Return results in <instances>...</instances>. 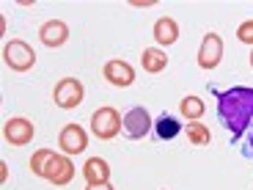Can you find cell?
Returning a JSON list of instances; mask_svg holds the SVG:
<instances>
[{"label":"cell","instance_id":"13","mask_svg":"<svg viewBox=\"0 0 253 190\" xmlns=\"http://www.w3.org/2000/svg\"><path fill=\"white\" fill-rule=\"evenodd\" d=\"M83 177L88 185H105L110 179V165L102 157H88L83 165Z\"/></svg>","mask_w":253,"mask_h":190},{"label":"cell","instance_id":"4","mask_svg":"<svg viewBox=\"0 0 253 190\" xmlns=\"http://www.w3.org/2000/svg\"><path fill=\"white\" fill-rule=\"evenodd\" d=\"M152 127H154V121H152V116H149L146 108H129L124 116H121V133H124L126 138H132V141L149 135Z\"/></svg>","mask_w":253,"mask_h":190},{"label":"cell","instance_id":"21","mask_svg":"<svg viewBox=\"0 0 253 190\" xmlns=\"http://www.w3.org/2000/svg\"><path fill=\"white\" fill-rule=\"evenodd\" d=\"M85 190H113V185H110V182H105V185H88Z\"/></svg>","mask_w":253,"mask_h":190},{"label":"cell","instance_id":"19","mask_svg":"<svg viewBox=\"0 0 253 190\" xmlns=\"http://www.w3.org/2000/svg\"><path fill=\"white\" fill-rule=\"evenodd\" d=\"M240 152H242V157L253 160V119H251V124H248L245 135L240 138Z\"/></svg>","mask_w":253,"mask_h":190},{"label":"cell","instance_id":"8","mask_svg":"<svg viewBox=\"0 0 253 190\" xmlns=\"http://www.w3.org/2000/svg\"><path fill=\"white\" fill-rule=\"evenodd\" d=\"M58 146L63 149V154H80L88 146V135L80 124H66L58 135Z\"/></svg>","mask_w":253,"mask_h":190},{"label":"cell","instance_id":"2","mask_svg":"<svg viewBox=\"0 0 253 190\" xmlns=\"http://www.w3.org/2000/svg\"><path fill=\"white\" fill-rule=\"evenodd\" d=\"M3 61L6 66H11L14 72H28L33 69V63H36V52L28 42L22 39H11L6 47H3Z\"/></svg>","mask_w":253,"mask_h":190},{"label":"cell","instance_id":"20","mask_svg":"<svg viewBox=\"0 0 253 190\" xmlns=\"http://www.w3.org/2000/svg\"><path fill=\"white\" fill-rule=\"evenodd\" d=\"M237 39H240L242 45L253 47V19H248V22H242V25L237 28Z\"/></svg>","mask_w":253,"mask_h":190},{"label":"cell","instance_id":"17","mask_svg":"<svg viewBox=\"0 0 253 190\" xmlns=\"http://www.w3.org/2000/svg\"><path fill=\"white\" fill-rule=\"evenodd\" d=\"M179 110H182V116L187 121H198L207 108H204V102L198 99V96H184V99L179 102Z\"/></svg>","mask_w":253,"mask_h":190},{"label":"cell","instance_id":"11","mask_svg":"<svg viewBox=\"0 0 253 190\" xmlns=\"http://www.w3.org/2000/svg\"><path fill=\"white\" fill-rule=\"evenodd\" d=\"M39 39L47 47H63L66 39H69V25L63 19H50V22H44V25L39 28Z\"/></svg>","mask_w":253,"mask_h":190},{"label":"cell","instance_id":"9","mask_svg":"<svg viewBox=\"0 0 253 190\" xmlns=\"http://www.w3.org/2000/svg\"><path fill=\"white\" fill-rule=\"evenodd\" d=\"M223 58V39L217 33H207L198 47V66L201 69H215Z\"/></svg>","mask_w":253,"mask_h":190},{"label":"cell","instance_id":"15","mask_svg":"<svg viewBox=\"0 0 253 190\" xmlns=\"http://www.w3.org/2000/svg\"><path fill=\"white\" fill-rule=\"evenodd\" d=\"M152 130H154V138H157V141H173L179 133H182V124H179V121L173 119V116L163 113L157 121H154Z\"/></svg>","mask_w":253,"mask_h":190},{"label":"cell","instance_id":"22","mask_svg":"<svg viewBox=\"0 0 253 190\" xmlns=\"http://www.w3.org/2000/svg\"><path fill=\"white\" fill-rule=\"evenodd\" d=\"M251 66H253V52H251Z\"/></svg>","mask_w":253,"mask_h":190},{"label":"cell","instance_id":"7","mask_svg":"<svg viewBox=\"0 0 253 190\" xmlns=\"http://www.w3.org/2000/svg\"><path fill=\"white\" fill-rule=\"evenodd\" d=\"M33 135H36V127L28 119H8L3 124V138L11 146H28L33 141Z\"/></svg>","mask_w":253,"mask_h":190},{"label":"cell","instance_id":"16","mask_svg":"<svg viewBox=\"0 0 253 190\" xmlns=\"http://www.w3.org/2000/svg\"><path fill=\"white\" fill-rule=\"evenodd\" d=\"M184 133H187V141L193 146H209V141H212L209 127L207 124H198V121H190V124L184 127Z\"/></svg>","mask_w":253,"mask_h":190},{"label":"cell","instance_id":"12","mask_svg":"<svg viewBox=\"0 0 253 190\" xmlns=\"http://www.w3.org/2000/svg\"><path fill=\"white\" fill-rule=\"evenodd\" d=\"M154 42L163 47H171L173 42L179 39V25H176V19L173 17H160L157 22H154Z\"/></svg>","mask_w":253,"mask_h":190},{"label":"cell","instance_id":"18","mask_svg":"<svg viewBox=\"0 0 253 190\" xmlns=\"http://www.w3.org/2000/svg\"><path fill=\"white\" fill-rule=\"evenodd\" d=\"M52 149H39V152H33V157H31V171L36 174V177H44V168H47V163H50V157H52Z\"/></svg>","mask_w":253,"mask_h":190},{"label":"cell","instance_id":"3","mask_svg":"<svg viewBox=\"0 0 253 190\" xmlns=\"http://www.w3.org/2000/svg\"><path fill=\"white\" fill-rule=\"evenodd\" d=\"M91 133L96 135L99 141H110L116 138V135L121 133V116L116 108H99L94 110V116H91Z\"/></svg>","mask_w":253,"mask_h":190},{"label":"cell","instance_id":"1","mask_svg":"<svg viewBox=\"0 0 253 190\" xmlns=\"http://www.w3.org/2000/svg\"><path fill=\"white\" fill-rule=\"evenodd\" d=\"M212 94L217 99V121L231 135V146H237L253 119V89L234 86V89H228V91L212 89Z\"/></svg>","mask_w":253,"mask_h":190},{"label":"cell","instance_id":"10","mask_svg":"<svg viewBox=\"0 0 253 190\" xmlns=\"http://www.w3.org/2000/svg\"><path fill=\"white\" fill-rule=\"evenodd\" d=\"M102 75H105V80H108L110 86H119V89H126V86L135 83V69L126 61H121V58H113V61L105 63Z\"/></svg>","mask_w":253,"mask_h":190},{"label":"cell","instance_id":"5","mask_svg":"<svg viewBox=\"0 0 253 190\" xmlns=\"http://www.w3.org/2000/svg\"><path fill=\"white\" fill-rule=\"evenodd\" d=\"M83 94H85V91H83V83L77 80V77H63V80H58L55 91H52V99H55L58 108L72 110L83 102Z\"/></svg>","mask_w":253,"mask_h":190},{"label":"cell","instance_id":"6","mask_svg":"<svg viewBox=\"0 0 253 190\" xmlns=\"http://www.w3.org/2000/svg\"><path fill=\"white\" fill-rule=\"evenodd\" d=\"M44 179L55 188H63L75 179V163L69 160V154H52L50 163L44 168Z\"/></svg>","mask_w":253,"mask_h":190},{"label":"cell","instance_id":"14","mask_svg":"<svg viewBox=\"0 0 253 190\" xmlns=\"http://www.w3.org/2000/svg\"><path fill=\"white\" fill-rule=\"evenodd\" d=\"M140 63H143V72L160 75V72L168 66V55H165V50H160V47H146L143 55H140Z\"/></svg>","mask_w":253,"mask_h":190}]
</instances>
